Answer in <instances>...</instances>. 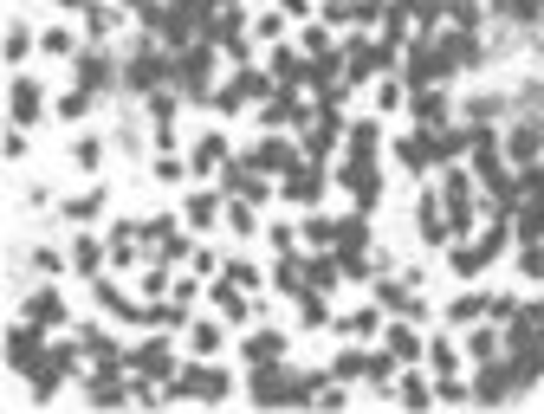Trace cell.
Segmentation results:
<instances>
[{"label":"cell","instance_id":"21","mask_svg":"<svg viewBox=\"0 0 544 414\" xmlns=\"http://www.w3.org/2000/svg\"><path fill=\"white\" fill-rule=\"evenodd\" d=\"M285 195L311 207V201H318V169H311V175H305V169H292V175H285Z\"/></svg>","mask_w":544,"mask_h":414},{"label":"cell","instance_id":"8","mask_svg":"<svg viewBox=\"0 0 544 414\" xmlns=\"http://www.w3.org/2000/svg\"><path fill=\"white\" fill-rule=\"evenodd\" d=\"M344 188H350V195H357L363 207H370L376 195H383V175L370 169V156H350V169H344Z\"/></svg>","mask_w":544,"mask_h":414},{"label":"cell","instance_id":"9","mask_svg":"<svg viewBox=\"0 0 544 414\" xmlns=\"http://www.w3.org/2000/svg\"><path fill=\"white\" fill-rule=\"evenodd\" d=\"M208 72H214V52H208V39H195V52L182 59V72H175V78H182V91L195 98V91L208 85Z\"/></svg>","mask_w":544,"mask_h":414},{"label":"cell","instance_id":"37","mask_svg":"<svg viewBox=\"0 0 544 414\" xmlns=\"http://www.w3.org/2000/svg\"><path fill=\"white\" fill-rule=\"evenodd\" d=\"M98 207H104V195H78L72 207H65V214H72V220H91V214H98Z\"/></svg>","mask_w":544,"mask_h":414},{"label":"cell","instance_id":"34","mask_svg":"<svg viewBox=\"0 0 544 414\" xmlns=\"http://www.w3.org/2000/svg\"><path fill=\"white\" fill-rule=\"evenodd\" d=\"M467 350H473V363H493L499 337H493V330H473V343H467Z\"/></svg>","mask_w":544,"mask_h":414},{"label":"cell","instance_id":"1","mask_svg":"<svg viewBox=\"0 0 544 414\" xmlns=\"http://www.w3.org/2000/svg\"><path fill=\"white\" fill-rule=\"evenodd\" d=\"M169 395H188V402H227V395H234V376H227V369L195 363V369H182V376H175Z\"/></svg>","mask_w":544,"mask_h":414},{"label":"cell","instance_id":"12","mask_svg":"<svg viewBox=\"0 0 544 414\" xmlns=\"http://www.w3.org/2000/svg\"><path fill=\"white\" fill-rule=\"evenodd\" d=\"M26 317H33L39 330H59L65 324V298L59 292H33V298H26Z\"/></svg>","mask_w":544,"mask_h":414},{"label":"cell","instance_id":"6","mask_svg":"<svg viewBox=\"0 0 544 414\" xmlns=\"http://www.w3.org/2000/svg\"><path fill=\"white\" fill-rule=\"evenodd\" d=\"M441 201H447V220H454V227L460 233H467L473 227V182H467V175H447V188H441Z\"/></svg>","mask_w":544,"mask_h":414},{"label":"cell","instance_id":"17","mask_svg":"<svg viewBox=\"0 0 544 414\" xmlns=\"http://www.w3.org/2000/svg\"><path fill=\"white\" fill-rule=\"evenodd\" d=\"M389 356H396V363H421V356H428V343H421L415 330H389Z\"/></svg>","mask_w":544,"mask_h":414},{"label":"cell","instance_id":"39","mask_svg":"<svg viewBox=\"0 0 544 414\" xmlns=\"http://www.w3.org/2000/svg\"><path fill=\"white\" fill-rule=\"evenodd\" d=\"M266 117H272V123H292V117H298V104H292V98H272V104H266Z\"/></svg>","mask_w":544,"mask_h":414},{"label":"cell","instance_id":"25","mask_svg":"<svg viewBox=\"0 0 544 414\" xmlns=\"http://www.w3.org/2000/svg\"><path fill=\"white\" fill-rule=\"evenodd\" d=\"M480 311H486V298H480V292H467V298H454V305H447V324H473Z\"/></svg>","mask_w":544,"mask_h":414},{"label":"cell","instance_id":"3","mask_svg":"<svg viewBox=\"0 0 544 414\" xmlns=\"http://www.w3.org/2000/svg\"><path fill=\"white\" fill-rule=\"evenodd\" d=\"M39 356H46V350H39V324H33V317H26V324H13L7 330V369H13V376H33Z\"/></svg>","mask_w":544,"mask_h":414},{"label":"cell","instance_id":"20","mask_svg":"<svg viewBox=\"0 0 544 414\" xmlns=\"http://www.w3.org/2000/svg\"><path fill=\"white\" fill-rule=\"evenodd\" d=\"M415 117H421V123H447V91H434V85H428V91L415 98Z\"/></svg>","mask_w":544,"mask_h":414},{"label":"cell","instance_id":"16","mask_svg":"<svg viewBox=\"0 0 544 414\" xmlns=\"http://www.w3.org/2000/svg\"><path fill=\"white\" fill-rule=\"evenodd\" d=\"M253 162H260V169H292V143H285V136H266V143L260 149H253Z\"/></svg>","mask_w":544,"mask_h":414},{"label":"cell","instance_id":"13","mask_svg":"<svg viewBox=\"0 0 544 414\" xmlns=\"http://www.w3.org/2000/svg\"><path fill=\"white\" fill-rule=\"evenodd\" d=\"M156 78H162V59H156V52H136L130 72H124V85L130 91H156Z\"/></svg>","mask_w":544,"mask_h":414},{"label":"cell","instance_id":"5","mask_svg":"<svg viewBox=\"0 0 544 414\" xmlns=\"http://www.w3.org/2000/svg\"><path fill=\"white\" fill-rule=\"evenodd\" d=\"M396 156H402V169H434V162H441V136H434V123H428V130H408L402 136V143H396Z\"/></svg>","mask_w":544,"mask_h":414},{"label":"cell","instance_id":"23","mask_svg":"<svg viewBox=\"0 0 544 414\" xmlns=\"http://www.w3.org/2000/svg\"><path fill=\"white\" fill-rule=\"evenodd\" d=\"M376 143H383L376 123H350V156H376Z\"/></svg>","mask_w":544,"mask_h":414},{"label":"cell","instance_id":"7","mask_svg":"<svg viewBox=\"0 0 544 414\" xmlns=\"http://www.w3.org/2000/svg\"><path fill=\"white\" fill-rule=\"evenodd\" d=\"M538 149H544L538 123H512V130H506V162H519V169H525V162H538Z\"/></svg>","mask_w":544,"mask_h":414},{"label":"cell","instance_id":"27","mask_svg":"<svg viewBox=\"0 0 544 414\" xmlns=\"http://www.w3.org/2000/svg\"><path fill=\"white\" fill-rule=\"evenodd\" d=\"M428 363H434V376H441V382H454V343H428Z\"/></svg>","mask_w":544,"mask_h":414},{"label":"cell","instance_id":"18","mask_svg":"<svg viewBox=\"0 0 544 414\" xmlns=\"http://www.w3.org/2000/svg\"><path fill=\"white\" fill-rule=\"evenodd\" d=\"M221 162H227V136H201L195 143V169L208 175V169H221Z\"/></svg>","mask_w":544,"mask_h":414},{"label":"cell","instance_id":"36","mask_svg":"<svg viewBox=\"0 0 544 414\" xmlns=\"http://www.w3.org/2000/svg\"><path fill=\"white\" fill-rule=\"evenodd\" d=\"M26 52H33V33H26V26H13V33H7V59H13V65H20V59H26Z\"/></svg>","mask_w":544,"mask_h":414},{"label":"cell","instance_id":"14","mask_svg":"<svg viewBox=\"0 0 544 414\" xmlns=\"http://www.w3.org/2000/svg\"><path fill=\"white\" fill-rule=\"evenodd\" d=\"M279 356H285L279 330H253V337H247V363H279Z\"/></svg>","mask_w":544,"mask_h":414},{"label":"cell","instance_id":"10","mask_svg":"<svg viewBox=\"0 0 544 414\" xmlns=\"http://www.w3.org/2000/svg\"><path fill=\"white\" fill-rule=\"evenodd\" d=\"M512 220H519L525 240H544V188H532L525 201H512Z\"/></svg>","mask_w":544,"mask_h":414},{"label":"cell","instance_id":"30","mask_svg":"<svg viewBox=\"0 0 544 414\" xmlns=\"http://www.w3.org/2000/svg\"><path fill=\"white\" fill-rule=\"evenodd\" d=\"M85 110H91V91H85V85H72V91L59 98V117H72V123H78Z\"/></svg>","mask_w":544,"mask_h":414},{"label":"cell","instance_id":"31","mask_svg":"<svg viewBox=\"0 0 544 414\" xmlns=\"http://www.w3.org/2000/svg\"><path fill=\"white\" fill-rule=\"evenodd\" d=\"M357 376H370V356L344 350V356H337V382H357Z\"/></svg>","mask_w":544,"mask_h":414},{"label":"cell","instance_id":"24","mask_svg":"<svg viewBox=\"0 0 544 414\" xmlns=\"http://www.w3.org/2000/svg\"><path fill=\"white\" fill-rule=\"evenodd\" d=\"M188 350H195V356H214V350H221V324H195V330H188Z\"/></svg>","mask_w":544,"mask_h":414},{"label":"cell","instance_id":"15","mask_svg":"<svg viewBox=\"0 0 544 414\" xmlns=\"http://www.w3.org/2000/svg\"><path fill=\"white\" fill-rule=\"evenodd\" d=\"M111 78H117L111 59H98V52H85V59H78V85H85V91H98V85L111 91Z\"/></svg>","mask_w":544,"mask_h":414},{"label":"cell","instance_id":"4","mask_svg":"<svg viewBox=\"0 0 544 414\" xmlns=\"http://www.w3.org/2000/svg\"><path fill=\"white\" fill-rule=\"evenodd\" d=\"M130 369H136V376H149V382H169L175 376V350L162 337H149V343H136V350H130Z\"/></svg>","mask_w":544,"mask_h":414},{"label":"cell","instance_id":"2","mask_svg":"<svg viewBox=\"0 0 544 414\" xmlns=\"http://www.w3.org/2000/svg\"><path fill=\"white\" fill-rule=\"evenodd\" d=\"M499 246H506V227H493V233H486V240H460L454 246V253H447V266H454L460 272V279H473V272H480V266H493V259H499Z\"/></svg>","mask_w":544,"mask_h":414},{"label":"cell","instance_id":"33","mask_svg":"<svg viewBox=\"0 0 544 414\" xmlns=\"http://www.w3.org/2000/svg\"><path fill=\"white\" fill-rule=\"evenodd\" d=\"M298 317H305V324H324L331 311H324V298H318V292H298Z\"/></svg>","mask_w":544,"mask_h":414},{"label":"cell","instance_id":"22","mask_svg":"<svg viewBox=\"0 0 544 414\" xmlns=\"http://www.w3.org/2000/svg\"><path fill=\"white\" fill-rule=\"evenodd\" d=\"M221 214V195H188V227H214Z\"/></svg>","mask_w":544,"mask_h":414},{"label":"cell","instance_id":"26","mask_svg":"<svg viewBox=\"0 0 544 414\" xmlns=\"http://www.w3.org/2000/svg\"><path fill=\"white\" fill-rule=\"evenodd\" d=\"M396 395H402L408 408H428V402H434V395H441V389H428V382H421V376H402V389H396Z\"/></svg>","mask_w":544,"mask_h":414},{"label":"cell","instance_id":"38","mask_svg":"<svg viewBox=\"0 0 544 414\" xmlns=\"http://www.w3.org/2000/svg\"><path fill=\"white\" fill-rule=\"evenodd\" d=\"M305 240H318V246H331V240H337V227H331V220H305Z\"/></svg>","mask_w":544,"mask_h":414},{"label":"cell","instance_id":"35","mask_svg":"<svg viewBox=\"0 0 544 414\" xmlns=\"http://www.w3.org/2000/svg\"><path fill=\"white\" fill-rule=\"evenodd\" d=\"M78 169H98V156H104V143H98V136H78Z\"/></svg>","mask_w":544,"mask_h":414},{"label":"cell","instance_id":"19","mask_svg":"<svg viewBox=\"0 0 544 414\" xmlns=\"http://www.w3.org/2000/svg\"><path fill=\"white\" fill-rule=\"evenodd\" d=\"M214 305H221V317H227V324H247V317H253V305L234 292V285H221V292H214Z\"/></svg>","mask_w":544,"mask_h":414},{"label":"cell","instance_id":"29","mask_svg":"<svg viewBox=\"0 0 544 414\" xmlns=\"http://www.w3.org/2000/svg\"><path fill=\"white\" fill-rule=\"evenodd\" d=\"M72 266H78V272H91V279H98V266H104L98 240H78V246H72Z\"/></svg>","mask_w":544,"mask_h":414},{"label":"cell","instance_id":"28","mask_svg":"<svg viewBox=\"0 0 544 414\" xmlns=\"http://www.w3.org/2000/svg\"><path fill=\"white\" fill-rule=\"evenodd\" d=\"M519 272L544 285V240H525V253H519Z\"/></svg>","mask_w":544,"mask_h":414},{"label":"cell","instance_id":"11","mask_svg":"<svg viewBox=\"0 0 544 414\" xmlns=\"http://www.w3.org/2000/svg\"><path fill=\"white\" fill-rule=\"evenodd\" d=\"M7 98H13V123H20V130H26V123H39V110H46V104H39V85H33V78H13Z\"/></svg>","mask_w":544,"mask_h":414},{"label":"cell","instance_id":"32","mask_svg":"<svg viewBox=\"0 0 544 414\" xmlns=\"http://www.w3.org/2000/svg\"><path fill=\"white\" fill-rule=\"evenodd\" d=\"M39 46H46V52H52V59H72V46H78V39H72V33H65V26H52V33H46V39H39Z\"/></svg>","mask_w":544,"mask_h":414}]
</instances>
